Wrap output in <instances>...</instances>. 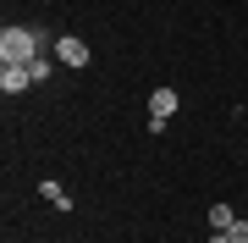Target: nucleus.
<instances>
[{
	"instance_id": "obj_1",
	"label": "nucleus",
	"mask_w": 248,
	"mask_h": 243,
	"mask_svg": "<svg viewBox=\"0 0 248 243\" xmlns=\"http://www.w3.org/2000/svg\"><path fill=\"white\" fill-rule=\"evenodd\" d=\"M39 55H45V33H33V28H6L0 33V61L6 66H33Z\"/></svg>"
},
{
	"instance_id": "obj_2",
	"label": "nucleus",
	"mask_w": 248,
	"mask_h": 243,
	"mask_svg": "<svg viewBox=\"0 0 248 243\" xmlns=\"http://www.w3.org/2000/svg\"><path fill=\"white\" fill-rule=\"evenodd\" d=\"M171 116H177V89H155V94H149V122H143V127L160 133Z\"/></svg>"
},
{
	"instance_id": "obj_3",
	"label": "nucleus",
	"mask_w": 248,
	"mask_h": 243,
	"mask_svg": "<svg viewBox=\"0 0 248 243\" xmlns=\"http://www.w3.org/2000/svg\"><path fill=\"white\" fill-rule=\"evenodd\" d=\"M55 61H61V66H89V39L55 33Z\"/></svg>"
},
{
	"instance_id": "obj_4",
	"label": "nucleus",
	"mask_w": 248,
	"mask_h": 243,
	"mask_svg": "<svg viewBox=\"0 0 248 243\" xmlns=\"http://www.w3.org/2000/svg\"><path fill=\"white\" fill-rule=\"evenodd\" d=\"M28 83H33V78H28V66H6V61H0V94H22Z\"/></svg>"
},
{
	"instance_id": "obj_5",
	"label": "nucleus",
	"mask_w": 248,
	"mask_h": 243,
	"mask_svg": "<svg viewBox=\"0 0 248 243\" xmlns=\"http://www.w3.org/2000/svg\"><path fill=\"white\" fill-rule=\"evenodd\" d=\"M237 227V210L232 205H210V232H232Z\"/></svg>"
},
{
	"instance_id": "obj_6",
	"label": "nucleus",
	"mask_w": 248,
	"mask_h": 243,
	"mask_svg": "<svg viewBox=\"0 0 248 243\" xmlns=\"http://www.w3.org/2000/svg\"><path fill=\"white\" fill-rule=\"evenodd\" d=\"M39 194H45L55 210H72V199H66V188H61V182H39Z\"/></svg>"
},
{
	"instance_id": "obj_7",
	"label": "nucleus",
	"mask_w": 248,
	"mask_h": 243,
	"mask_svg": "<svg viewBox=\"0 0 248 243\" xmlns=\"http://www.w3.org/2000/svg\"><path fill=\"white\" fill-rule=\"evenodd\" d=\"M28 78H33V83H50V55H39V61L28 66Z\"/></svg>"
},
{
	"instance_id": "obj_8",
	"label": "nucleus",
	"mask_w": 248,
	"mask_h": 243,
	"mask_svg": "<svg viewBox=\"0 0 248 243\" xmlns=\"http://www.w3.org/2000/svg\"><path fill=\"white\" fill-rule=\"evenodd\" d=\"M232 243H248V221L237 216V227H232Z\"/></svg>"
},
{
	"instance_id": "obj_9",
	"label": "nucleus",
	"mask_w": 248,
	"mask_h": 243,
	"mask_svg": "<svg viewBox=\"0 0 248 243\" xmlns=\"http://www.w3.org/2000/svg\"><path fill=\"white\" fill-rule=\"evenodd\" d=\"M210 243H232V232H210Z\"/></svg>"
},
{
	"instance_id": "obj_10",
	"label": "nucleus",
	"mask_w": 248,
	"mask_h": 243,
	"mask_svg": "<svg viewBox=\"0 0 248 243\" xmlns=\"http://www.w3.org/2000/svg\"><path fill=\"white\" fill-rule=\"evenodd\" d=\"M243 122H248V116H243Z\"/></svg>"
}]
</instances>
